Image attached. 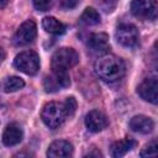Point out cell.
I'll use <instances>...</instances> for the list:
<instances>
[{
	"label": "cell",
	"mask_w": 158,
	"mask_h": 158,
	"mask_svg": "<svg viewBox=\"0 0 158 158\" xmlns=\"http://www.w3.org/2000/svg\"><path fill=\"white\" fill-rule=\"evenodd\" d=\"M94 70L100 79L114 83L120 80L125 75L126 65L121 58L114 54H105L95 62Z\"/></svg>",
	"instance_id": "1"
},
{
	"label": "cell",
	"mask_w": 158,
	"mask_h": 158,
	"mask_svg": "<svg viewBox=\"0 0 158 158\" xmlns=\"http://www.w3.org/2000/svg\"><path fill=\"white\" fill-rule=\"evenodd\" d=\"M37 35V27L36 23L31 20L25 21L17 30L16 35H15V42L20 46H25L31 43Z\"/></svg>",
	"instance_id": "9"
},
{
	"label": "cell",
	"mask_w": 158,
	"mask_h": 158,
	"mask_svg": "<svg viewBox=\"0 0 158 158\" xmlns=\"http://www.w3.org/2000/svg\"><path fill=\"white\" fill-rule=\"evenodd\" d=\"M116 40L123 47H136L139 40L137 27L132 23H121L116 30Z\"/></svg>",
	"instance_id": "5"
},
{
	"label": "cell",
	"mask_w": 158,
	"mask_h": 158,
	"mask_svg": "<svg viewBox=\"0 0 158 158\" xmlns=\"http://www.w3.org/2000/svg\"><path fill=\"white\" fill-rule=\"evenodd\" d=\"M7 1H9V0H0V9L4 7V6L7 4Z\"/></svg>",
	"instance_id": "24"
},
{
	"label": "cell",
	"mask_w": 158,
	"mask_h": 158,
	"mask_svg": "<svg viewBox=\"0 0 158 158\" xmlns=\"http://www.w3.org/2000/svg\"><path fill=\"white\" fill-rule=\"evenodd\" d=\"M4 58H5V52H4V49L0 47V62L4 60Z\"/></svg>",
	"instance_id": "23"
},
{
	"label": "cell",
	"mask_w": 158,
	"mask_h": 158,
	"mask_svg": "<svg viewBox=\"0 0 158 158\" xmlns=\"http://www.w3.org/2000/svg\"><path fill=\"white\" fill-rule=\"evenodd\" d=\"M139 96L152 104H157L158 100V81L156 77L144 79L137 89Z\"/></svg>",
	"instance_id": "8"
},
{
	"label": "cell",
	"mask_w": 158,
	"mask_h": 158,
	"mask_svg": "<svg viewBox=\"0 0 158 158\" xmlns=\"http://www.w3.org/2000/svg\"><path fill=\"white\" fill-rule=\"evenodd\" d=\"M73 153V146L68 141H54L51 143L47 151V156L52 158H58V157H69Z\"/></svg>",
	"instance_id": "13"
},
{
	"label": "cell",
	"mask_w": 158,
	"mask_h": 158,
	"mask_svg": "<svg viewBox=\"0 0 158 158\" xmlns=\"http://www.w3.org/2000/svg\"><path fill=\"white\" fill-rule=\"evenodd\" d=\"M91 156H98L99 157V156H101V153L100 152H93V153H89L88 154V157H91Z\"/></svg>",
	"instance_id": "25"
},
{
	"label": "cell",
	"mask_w": 158,
	"mask_h": 158,
	"mask_svg": "<svg viewBox=\"0 0 158 158\" xmlns=\"http://www.w3.org/2000/svg\"><path fill=\"white\" fill-rule=\"evenodd\" d=\"M136 146H137V142L132 138H125V139L117 141L111 146V154L112 157L120 158L125 156L127 152H130L131 149H133Z\"/></svg>",
	"instance_id": "15"
},
{
	"label": "cell",
	"mask_w": 158,
	"mask_h": 158,
	"mask_svg": "<svg viewBox=\"0 0 158 158\" xmlns=\"http://www.w3.org/2000/svg\"><path fill=\"white\" fill-rule=\"evenodd\" d=\"M70 85V78L67 72H52L43 80V86L47 93H53Z\"/></svg>",
	"instance_id": "7"
},
{
	"label": "cell",
	"mask_w": 158,
	"mask_h": 158,
	"mask_svg": "<svg viewBox=\"0 0 158 158\" xmlns=\"http://www.w3.org/2000/svg\"><path fill=\"white\" fill-rule=\"evenodd\" d=\"M43 28L52 35H62L65 32V26L53 16H46L42 20Z\"/></svg>",
	"instance_id": "16"
},
{
	"label": "cell",
	"mask_w": 158,
	"mask_h": 158,
	"mask_svg": "<svg viewBox=\"0 0 158 158\" xmlns=\"http://www.w3.org/2000/svg\"><path fill=\"white\" fill-rule=\"evenodd\" d=\"M107 123L106 116L98 110H91L85 116V126L90 132H100L106 128Z\"/></svg>",
	"instance_id": "10"
},
{
	"label": "cell",
	"mask_w": 158,
	"mask_h": 158,
	"mask_svg": "<svg viewBox=\"0 0 158 158\" xmlns=\"http://www.w3.org/2000/svg\"><path fill=\"white\" fill-rule=\"evenodd\" d=\"M88 46L94 52H104V51L109 49V36L104 32L93 33L89 37Z\"/></svg>",
	"instance_id": "14"
},
{
	"label": "cell",
	"mask_w": 158,
	"mask_h": 158,
	"mask_svg": "<svg viewBox=\"0 0 158 158\" xmlns=\"http://www.w3.org/2000/svg\"><path fill=\"white\" fill-rule=\"evenodd\" d=\"M105 1H107V2H111V1H116V0H105Z\"/></svg>",
	"instance_id": "26"
},
{
	"label": "cell",
	"mask_w": 158,
	"mask_h": 158,
	"mask_svg": "<svg viewBox=\"0 0 158 158\" xmlns=\"http://www.w3.org/2000/svg\"><path fill=\"white\" fill-rule=\"evenodd\" d=\"M14 65L16 69L25 74L35 75L40 69V57L33 51L21 52L15 57Z\"/></svg>",
	"instance_id": "4"
},
{
	"label": "cell",
	"mask_w": 158,
	"mask_h": 158,
	"mask_svg": "<svg viewBox=\"0 0 158 158\" xmlns=\"http://www.w3.org/2000/svg\"><path fill=\"white\" fill-rule=\"evenodd\" d=\"M79 62V56L73 48L63 47L56 51L52 56V69L54 72H67L72 67L77 65Z\"/></svg>",
	"instance_id": "3"
},
{
	"label": "cell",
	"mask_w": 158,
	"mask_h": 158,
	"mask_svg": "<svg viewBox=\"0 0 158 158\" xmlns=\"http://www.w3.org/2000/svg\"><path fill=\"white\" fill-rule=\"evenodd\" d=\"M156 154H157V143H156V141H153L152 143H149L148 146H146L141 151V157H151V156H156Z\"/></svg>",
	"instance_id": "20"
},
{
	"label": "cell",
	"mask_w": 158,
	"mask_h": 158,
	"mask_svg": "<svg viewBox=\"0 0 158 158\" xmlns=\"http://www.w3.org/2000/svg\"><path fill=\"white\" fill-rule=\"evenodd\" d=\"M131 12L141 19L156 20L157 17V1L156 0H132Z\"/></svg>",
	"instance_id": "6"
},
{
	"label": "cell",
	"mask_w": 158,
	"mask_h": 158,
	"mask_svg": "<svg viewBox=\"0 0 158 158\" xmlns=\"http://www.w3.org/2000/svg\"><path fill=\"white\" fill-rule=\"evenodd\" d=\"M64 106H65V110H67V114L68 116H73L75 110H77V101L74 98H67L65 99V102H64Z\"/></svg>",
	"instance_id": "21"
},
{
	"label": "cell",
	"mask_w": 158,
	"mask_h": 158,
	"mask_svg": "<svg viewBox=\"0 0 158 158\" xmlns=\"http://www.w3.org/2000/svg\"><path fill=\"white\" fill-rule=\"evenodd\" d=\"M22 137H23L22 128L17 123H10L6 126L2 133V143L7 147L16 146L22 141Z\"/></svg>",
	"instance_id": "11"
},
{
	"label": "cell",
	"mask_w": 158,
	"mask_h": 158,
	"mask_svg": "<svg viewBox=\"0 0 158 158\" xmlns=\"http://www.w3.org/2000/svg\"><path fill=\"white\" fill-rule=\"evenodd\" d=\"M130 128H131L133 132L147 135V133H149V132L153 131V128H154V122L152 121V118H149V117H147V116L137 115V116H133V117L130 120Z\"/></svg>",
	"instance_id": "12"
},
{
	"label": "cell",
	"mask_w": 158,
	"mask_h": 158,
	"mask_svg": "<svg viewBox=\"0 0 158 158\" xmlns=\"http://www.w3.org/2000/svg\"><path fill=\"white\" fill-rule=\"evenodd\" d=\"M33 6L38 11H47L53 4V0H32Z\"/></svg>",
	"instance_id": "19"
},
{
	"label": "cell",
	"mask_w": 158,
	"mask_h": 158,
	"mask_svg": "<svg viewBox=\"0 0 158 158\" xmlns=\"http://www.w3.org/2000/svg\"><path fill=\"white\" fill-rule=\"evenodd\" d=\"M67 116H68V114H67L64 104L56 102V101L46 104L43 106V109H42V112H41L42 121L49 128L59 127L64 122Z\"/></svg>",
	"instance_id": "2"
},
{
	"label": "cell",
	"mask_w": 158,
	"mask_h": 158,
	"mask_svg": "<svg viewBox=\"0 0 158 158\" xmlns=\"http://www.w3.org/2000/svg\"><path fill=\"white\" fill-rule=\"evenodd\" d=\"M25 86V81L20 78V77H7L5 78L1 83H0V88L5 91V93H12V91H17L20 89H22Z\"/></svg>",
	"instance_id": "17"
},
{
	"label": "cell",
	"mask_w": 158,
	"mask_h": 158,
	"mask_svg": "<svg viewBox=\"0 0 158 158\" xmlns=\"http://www.w3.org/2000/svg\"><path fill=\"white\" fill-rule=\"evenodd\" d=\"M80 22L86 25V26H93V25H98L100 22V15L99 12L93 9V7H86L81 16H80Z\"/></svg>",
	"instance_id": "18"
},
{
	"label": "cell",
	"mask_w": 158,
	"mask_h": 158,
	"mask_svg": "<svg viewBox=\"0 0 158 158\" xmlns=\"http://www.w3.org/2000/svg\"><path fill=\"white\" fill-rule=\"evenodd\" d=\"M79 0H62V7L65 9V10H69V9H74L77 5H78Z\"/></svg>",
	"instance_id": "22"
}]
</instances>
